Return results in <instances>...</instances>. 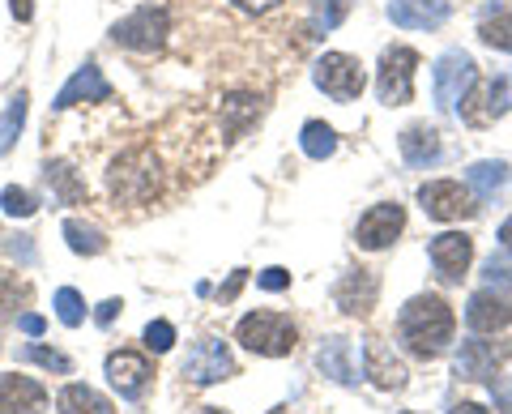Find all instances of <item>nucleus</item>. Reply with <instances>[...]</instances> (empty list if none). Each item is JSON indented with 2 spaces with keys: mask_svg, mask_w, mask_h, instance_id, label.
<instances>
[{
  "mask_svg": "<svg viewBox=\"0 0 512 414\" xmlns=\"http://www.w3.org/2000/svg\"><path fill=\"white\" fill-rule=\"evenodd\" d=\"M397 329H402V342L410 355L436 359L448 350V342H453L457 316L440 295H414V299H406V308L397 312Z\"/></svg>",
  "mask_w": 512,
  "mask_h": 414,
  "instance_id": "nucleus-1",
  "label": "nucleus"
},
{
  "mask_svg": "<svg viewBox=\"0 0 512 414\" xmlns=\"http://www.w3.org/2000/svg\"><path fill=\"white\" fill-rule=\"evenodd\" d=\"M235 342L252 350V355H265V359H282V355H291V350L299 346V329L291 316H282V312H248L244 321L235 325Z\"/></svg>",
  "mask_w": 512,
  "mask_h": 414,
  "instance_id": "nucleus-2",
  "label": "nucleus"
},
{
  "mask_svg": "<svg viewBox=\"0 0 512 414\" xmlns=\"http://www.w3.org/2000/svg\"><path fill=\"white\" fill-rule=\"evenodd\" d=\"M107 188L120 205H146L158 193V158L154 150L137 146V150H124L116 163L107 171Z\"/></svg>",
  "mask_w": 512,
  "mask_h": 414,
  "instance_id": "nucleus-3",
  "label": "nucleus"
},
{
  "mask_svg": "<svg viewBox=\"0 0 512 414\" xmlns=\"http://www.w3.org/2000/svg\"><path fill=\"white\" fill-rule=\"evenodd\" d=\"M414 69H419V52L406 43H393L380 52L376 69V99L384 107H406L414 99Z\"/></svg>",
  "mask_w": 512,
  "mask_h": 414,
  "instance_id": "nucleus-4",
  "label": "nucleus"
},
{
  "mask_svg": "<svg viewBox=\"0 0 512 414\" xmlns=\"http://www.w3.org/2000/svg\"><path fill=\"white\" fill-rule=\"evenodd\" d=\"M167 35H171V18L158 5H141L124 22L111 26V43L128 47V52H158L167 43Z\"/></svg>",
  "mask_w": 512,
  "mask_h": 414,
  "instance_id": "nucleus-5",
  "label": "nucleus"
},
{
  "mask_svg": "<svg viewBox=\"0 0 512 414\" xmlns=\"http://www.w3.org/2000/svg\"><path fill=\"white\" fill-rule=\"evenodd\" d=\"M312 82H316V90H325L333 103H355L363 94V86H367V73H363V65L355 56L325 52L312 69Z\"/></svg>",
  "mask_w": 512,
  "mask_h": 414,
  "instance_id": "nucleus-6",
  "label": "nucleus"
},
{
  "mask_svg": "<svg viewBox=\"0 0 512 414\" xmlns=\"http://www.w3.org/2000/svg\"><path fill=\"white\" fill-rule=\"evenodd\" d=\"M478 82V65L470 52H444L431 69V94H436L440 111H457V103L470 94V86Z\"/></svg>",
  "mask_w": 512,
  "mask_h": 414,
  "instance_id": "nucleus-7",
  "label": "nucleus"
},
{
  "mask_svg": "<svg viewBox=\"0 0 512 414\" xmlns=\"http://www.w3.org/2000/svg\"><path fill=\"white\" fill-rule=\"evenodd\" d=\"M419 205H423V214L436 218V222H461V218L478 214L474 193L466 184H457V180H427L419 188Z\"/></svg>",
  "mask_w": 512,
  "mask_h": 414,
  "instance_id": "nucleus-8",
  "label": "nucleus"
},
{
  "mask_svg": "<svg viewBox=\"0 0 512 414\" xmlns=\"http://www.w3.org/2000/svg\"><path fill=\"white\" fill-rule=\"evenodd\" d=\"M239 372V363L231 355V346L222 338H205L188 350L184 359V380L188 385H218V380H231Z\"/></svg>",
  "mask_w": 512,
  "mask_h": 414,
  "instance_id": "nucleus-9",
  "label": "nucleus"
},
{
  "mask_svg": "<svg viewBox=\"0 0 512 414\" xmlns=\"http://www.w3.org/2000/svg\"><path fill=\"white\" fill-rule=\"evenodd\" d=\"M402 231H406V210H402L397 201H380V205H372V210L359 218L355 244H359L363 252H384Z\"/></svg>",
  "mask_w": 512,
  "mask_h": 414,
  "instance_id": "nucleus-10",
  "label": "nucleus"
},
{
  "mask_svg": "<svg viewBox=\"0 0 512 414\" xmlns=\"http://www.w3.org/2000/svg\"><path fill=\"white\" fill-rule=\"evenodd\" d=\"M508 99H512V86L508 77H487V82H474L470 94L461 99V120L474 124V129H487L508 111Z\"/></svg>",
  "mask_w": 512,
  "mask_h": 414,
  "instance_id": "nucleus-11",
  "label": "nucleus"
},
{
  "mask_svg": "<svg viewBox=\"0 0 512 414\" xmlns=\"http://www.w3.org/2000/svg\"><path fill=\"white\" fill-rule=\"evenodd\" d=\"M508 359H512V342H483V338L461 342L457 376L461 380H491V376H500V368Z\"/></svg>",
  "mask_w": 512,
  "mask_h": 414,
  "instance_id": "nucleus-12",
  "label": "nucleus"
},
{
  "mask_svg": "<svg viewBox=\"0 0 512 414\" xmlns=\"http://www.w3.org/2000/svg\"><path fill=\"white\" fill-rule=\"evenodd\" d=\"M107 380L124 402H137V397L146 393V385L154 380V368H150L146 355H137V350H111L107 355Z\"/></svg>",
  "mask_w": 512,
  "mask_h": 414,
  "instance_id": "nucleus-13",
  "label": "nucleus"
},
{
  "mask_svg": "<svg viewBox=\"0 0 512 414\" xmlns=\"http://www.w3.org/2000/svg\"><path fill=\"white\" fill-rule=\"evenodd\" d=\"M427 257H431V265H436V274L444 282H461L466 278V269H470V261H474V240L466 231H444V235L431 240Z\"/></svg>",
  "mask_w": 512,
  "mask_h": 414,
  "instance_id": "nucleus-14",
  "label": "nucleus"
},
{
  "mask_svg": "<svg viewBox=\"0 0 512 414\" xmlns=\"http://www.w3.org/2000/svg\"><path fill=\"white\" fill-rule=\"evenodd\" d=\"M363 376L384 393H402L406 389V363L397 359L380 338H367V346H363Z\"/></svg>",
  "mask_w": 512,
  "mask_h": 414,
  "instance_id": "nucleus-15",
  "label": "nucleus"
},
{
  "mask_svg": "<svg viewBox=\"0 0 512 414\" xmlns=\"http://www.w3.org/2000/svg\"><path fill=\"white\" fill-rule=\"evenodd\" d=\"M0 414H47V389L35 376H0Z\"/></svg>",
  "mask_w": 512,
  "mask_h": 414,
  "instance_id": "nucleus-16",
  "label": "nucleus"
},
{
  "mask_svg": "<svg viewBox=\"0 0 512 414\" xmlns=\"http://www.w3.org/2000/svg\"><path fill=\"white\" fill-rule=\"evenodd\" d=\"M466 325L478 333V338H487V333H500L512 325V304L500 295V291H474L470 304H466Z\"/></svg>",
  "mask_w": 512,
  "mask_h": 414,
  "instance_id": "nucleus-17",
  "label": "nucleus"
},
{
  "mask_svg": "<svg viewBox=\"0 0 512 414\" xmlns=\"http://www.w3.org/2000/svg\"><path fill=\"white\" fill-rule=\"evenodd\" d=\"M73 103H111V82L103 77V69L99 65H82L77 69L69 82L60 86V94H56V111H69Z\"/></svg>",
  "mask_w": 512,
  "mask_h": 414,
  "instance_id": "nucleus-18",
  "label": "nucleus"
},
{
  "mask_svg": "<svg viewBox=\"0 0 512 414\" xmlns=\"http://www.w3.org/2000/svg\"><path fill=\"white\" fill-rule=\"evenodd\" d=\"M376 295H380V282L372 269H346L338 291H333V299H338V308L346 316H367L376 308Z\"/></svg>",
  "mask_w": 512,
  "mask_h": 414,
  "instance_id": "nucleus-19",
  "label": "nucleus"
},
{
  "mask_svg": "<svg viewBox=\"0 0 512 414\" xmlns=\"http://www.w3.org/2000/svg\"><path fill=\"white\" fill-rule=\"evenodd\" d=\"M389 22L402 30H436L448 22V0H389Z\"/></svg>",
  "mask_w": 512,
  "mask_h": 414,
  "instance_id": "nucleus-20",
  "label": "nucleus"
},
{
  "mask_svg": "<svg viewBox=\"0 0 512 414\" xmlns=\"http://www.w3.org/2000/svg\"><path fill=\"white\" fill-rule=\"evenodd\" d=\"M397 150H402L410 167H431V163H440V133L427 129V124H410L397 137Z\"/></svg>",
  "mask_w": 512,
  "mask_h": 414,
  "instance_id": "nucleus-21",
  "label": "nucleus"
},
{
  "mask_svg": "<svg viewBox=\"0 0 512 414\" xmlns=\"http://www.w3.org/2000/svg\"><path fill=\"white\" fill-rule=\"evenodd\" d=\"M316 368L338 385H359V368L350 363V342L346 338H325L316 350Z\"/></svg>",
  "mask_w": 512,
  "mask_h": 414,
  "instance_id": "nucleus-22",
  "label": "nucleus"
},
{
  "mask_svg": "<svg viewBox=\"0 0 512 414\" xmlns=\"http://www.w3.org/2000/svg\"><path fill=\"white\" fill-rule=\"evenodd\" d=\"M478 39L495 47V52H512V5L491 0L483 9V18H478Z\"/></svg>",
  "mask_w": 512,
  "mask_h": 414,
  "instance_id": "nucleus-23",
  "label": "nucleus"
},
{
  "mask_svg": "<svg viewBox=\"0 0 512 414\" xmlns=\"http://www.w3.org/2000/svg\"><path fill=\"white\" fill-rule=\"evenodd\" d=\"M56 414H116V406L90 385H64L56 397Z\"/></svg>",
  "mask_w": 512,
  "mask_h": 414,
  "instance_id": "nucleus-24",
  "label": "nucleus"
},
{
  "mask_svg": "<svg viewBox=\"0 0 512 414\" xmlns=\"http://www.w3.org/2000/svg\"><path fill=\"white\" fill-rule=\"evenodd\" d=\"M504 184H508V163H500V158H487V163H474L466 171V188L474 193V201H491Z\"/></svg>",
  "mask_w": 512,
  "mask_h": 414,
  "instance_id": "nucleus-25",
  "label": "nucleus"
},
{
  "mask_svg": "<svg viewBox=\"0 0 512 414\" xmlns=\"http://www.w3.org/2000/svg\"><path fill=\"white\" fill-rule=\"evenodd\" d=\"M43 180H47V188H52V201L56 205H77V201L86 197V184L77 180V171L69 163H47L43 167Z\"/></svg>",
  "mask_w": 512,
  "mask_h": 414,
  "instance_id": "nucleus-26",
  "label": "nucleus"
},
{
  "mask_svg": "<svg viewBox=\"0 0 512 414\" xmlns=\"http://www.w3.org/2000/svg\"><path fill=\"white\" fill-rule=\"evenodd\" d=\"M299 150L316 158V163H325V158H333V150H338V133H333L325 120H308L299 129Z\"/></svg>",
  "mask_w": 512,
  "mask_h": 414,
  "instance_id": "nucleus-27",
  "label": "nucleus"
},
{
  "mask_svg": "<svg viewBox=\"0 0 512 414\" xmlns=\"http://www.w3.org/2000/svg\"><path fill=\"white\" fill-rule=\"evenodd\" d=\"M64 240H69V248L77 252V257H99V252H107V235L99 227H90V222H82V218L64 222Z\"/></svg>",
  "mask_w": 512,
  "mask_h": 414,
  "instance_id": "nucleus-28",
  "label": "nucleus"
},
{
  "mask_svg": "<svg viewBox=\"0 0 512 414\" xmlns=\"http://www.w3.org/2000/svg\"><path fill=\"white\" fill-rule=\"evenodd\" d=\"M26 90H18L9 99V107H5V116H0V154H9L13 146H18V137H22V129H26Z\"/></svg>",
  "mask_w": 512,
  "mask_h": 414,
  "instance_id": "nucleus-29",
  "label": "nucleus"
},
{
  "mask_svg": "<svg viewBox=\"0 0 512 414\" xmlns=\"http://www.w3.org/2000/svg\"><path fill=\"white\" fill-rule=\"evenodd\" d=\"M355 0H316V9H312V30L316 35H329V30H338L346 22V13Z\"/></svg>",
  "mask_w": 512,
  "mask_h": 414,
  "instance_id": "nucleus-30",
  "label": "nucleus"
},
{
  "mask_svg": "<svg viewBox=\"0 0 512 414\" xmlns=\"http://www.w3.org/2000/svg\"><path fill=\"white\" fill-rule=\"evenodd\" d=\"M18 359H26V363H39V368L56 372V376H69V372H73L69 355H60V350H52V346H22V350H18Z\"/></svg>",
  "mask_w": 512,
  "mask_h": 414,
  "instance_id": "nucleus-31",
  "label": "nucleus"
},
{
  "mask_svg": "<svg viewBox=\"0 0 512 414\" xmlns=\"http://www.w3.org/2000/svg\"><path fill=\"white\" fill-rule=\"evenodd\" d=\"M56 316H60V325H69V329H77L86 321V299L73 291V286H60L56 291Z\"/></svg>",
  "mask_w": 512,
  "mask_h": 414,
  "instance_id": "nucleus-32",
  "label": "nucleus"
},
{
  "mask_svg": "<svg viewBox=\"0 0 512 414\" xmlns=\"http://www.w3.org/2000/svg\"><path fill=\"white\" fill-rule=\"evenodd\" d=\"M0 210H5L9 218H30L39 210V201L26 193V188H18V184H9L5 193H0Z\"/></svg>",
  "mask_w": 512,
  "mask_h": 414,
  "instance_id": "nucleus-33",
  "label": "nucleus"
},
{
  "mask_svg": "<svg viewBox=\"0 0 512 414\" xmlns=\"http://www.w3.org/2000/svg\"><path fill=\"white\" fill-rule=\"evenodd\" d=\"M483 278H487L491 291H508L512 295V261L508 257H487Z\"/></svg>",
  "mask_w": 512,
  "mask_h": 414,
  "instance_id": "nucleus-34",
  "label": "nucleus"
},
{
  "mask_svg": "<svg viewBox=\"0 0 512 414\" xmlns=\"http://www.w3.org/2000/svg\"><path fill=\"white\" fill-rule=\"evenodd\" d=\"M171 346H175V325L171 321H150L146 325V350H154V355H167Z\"/></svg>",
  "mask_w": 512,
  "mask_h": 414,
  "instance_id": "nucleus-35",
  "label": "nucleus"
},
{
  "mask_svg": "<svg viewBox=\"0 0 512 414\" xmlns=\"http://www.w3.org/2000/svg\"><path fill=\"white\" fill-rule=\"evenodd\" d=\"M26 308L30 304V282H18V278H9V282H0V308L13 312V308Z\"/></svg>",
  "mask_w": 512,
  "mask_h": 414,
  "instance_id": "nucleus-36",
  "label": "nucleus"
},
{
  "mask_svg": "<svg viewBox=\"0 0 512 414\" xmlns=\"http://www.w3.org/2000/svg\"><path fill=\"white\" fill-rule=\"evenodd\" d=\"M256 286H261V291H286V286H291V274H286L282 265H269L256 274Z\"/></svg>",
  "mask_w": 512,
  "mask_h": 414,
  "instance_id": "nucleus-37",
  "label": "nucleus"
},
{
  "mask_svg": "<svg viewBox=\"0 0 512 414\" xmlns=\"http://www.w3.org/2000/svg\"><path fill=\"white\" fill-rule=\"evenodd\" d=\"M491 397H495V406H500V414H512V385L504 376H491Z\"/></svg>",
  "mask_w": 512,
  "mask_h": 414,
  "instance_id": "nucleus-38",
  "label": "nucleus"
},
{
  "mask_svg": "<svg viewBox=\"0 0 512 414\" xmlns=\"http://www.w3.org/2000/svg\"><path fill=\"white\" fill-rule=\"evenodd\" d=\"M244 282H248V269H235L231 282H227V286H218V304H231V299L244 291Z\"/></svg>",
  "mask_w": 512,
  "mask_h": 414,
  "instance_id": "nucleus-39",
  "label": "nucleus"
},
{
  "mask_svg": "<svg viewBox=\"0 0 512 414\" xmlns=\"http://www.w3.org/2000/svg\"><path fill=\"white\" fill-rule=\"evenodd\" d=\"M9 252H13V257H18L22 265L35 261V244H30V235H13V240H9Z\"/></svg>",
  "mask_w": 512,
  "mask_h": 414,
  "instance_id": "nucleus-40",
  "label": "nucleus"
},
{
  "mask_svg": "<svg viewBox=\"0 0 512 414\" xmlns=\"http://www.w3.org/2000/svg\"><path fill=\"white\" fill-rule=\"evenodd\" d=\"M18 329L30 333V338H39V333L47 329V321H43V316H35V312H22V316H18Z\"/></svg>",
  "mask_w": 512,
  "mask_h": 414,
  "instance_id": "nucleus-41",
  "label": "nucleus"
},
{
  "mask_svg": "<svg viewBox=\"0 0 512 414\" xmlns=\"http://www.w3.org/2000/svg\"><path fill=\"white\" fill-rule=\"evenodd\" d=\"M120 308H124L120 299H107V304H99V312H94V321H99V325L107 329V325H111V321H116V316H120Z\"/></svg>",
  "mask_w": 512,
  "mask_h": 414,
  "instance_id": "nucleus-42",
  "label": "nucleus"
},
{
  "mask_svg": "<svg viewBox=\"0 0 512 414\" xmlns=\"http://www.w3.org/2000/svg\"><path fill=\"white\" fill-rule=\"evenodd\" d=\"M235 5L244 9V13H269V9H278L282 0H235Z\"/></svg>",
  "mask_w": 512,
  "mask_h": 414,
  "instance_id": "nucleus-43",
  "label": "nucleus"
},
{
  "mask_svg": "<svg viewBox=\"0 0 512 414\" xmlns=\"http://www.w3.org/2000/svg\"><path fill=\"white\" fill-rule=\"evenodd\" d=\"M9 9H13V18H18V22L35 18V0H9Z\"/></svg>",
  "mask_w": 512,
  "mask_h": 414,
  "instance_id": "nucleus-44",
  "label": "nucleus"
},
{
  "mask_svg": "<svg viewBox=\"0 0 512 414\" xmlns=\"http://www.w3.org/2000/svg\"><path fill=\"white\" fill-rule=\"evenodd\" d=\"M500 244H504V252L512 257V218H504V227H500Z\"/></svg>",
  "mask_w": 512,
  "mask_h": 414,
  "instance_id": "nucleus-45",
  "label": "nucleus"
},
{
  "mask_svg": "<svg viewBox=\"0 0 512 414\" xmlns=\"http://www.w3.org/2000/svg\"><path fill=\"white\" fill-rule=\"evenodd\" d=\"M453 414H491V410H483L478 402H461V406H453Z\"/></svg>",
  "mask_w": 512,
  "mask_h": 414,
  "instance_id": "nucleus-46",
  "label": "nucleus"
},
{
  "mask_svg": "<svg viewBox=\"0 0 512 414\" xmlns=\"http://www.w3.org/2000/svg\"><path fill=\"white\" fill-rule=\"evenodd\" d=\"M201 414H227V410H214V406H205V410H201Z\"/></svg>",
  "mask_w": 512,
  "mask_h": 414,
  "instance_id": "nucleus-47",
  "label": "nucleus"
},
{
  "mask_svg": "<svg viewBox=\"0 0 512 414\" xmlns=\"http://www.w3.org/2000/svg\"><path fill=\"white\" fill-rule=\"evenodd\" d=\"M269 414H291V410H282V406H278V410H269Z\"/></svg>",
  "mask_w": 512,
  "mask_h": 414,
  "instance_id": "nucleus-48",
  "label": "nucleus"
}]
</instances>
